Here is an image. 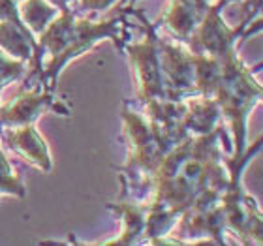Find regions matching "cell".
Masks as SVG:
<instances>
[{"label": "cell", "instance_id": "6da1fadb", "mask_svg": "<svg viewBox=\"0 0 263 246\" xmlns=\"http://www.w3.org/2000/svg\"><path fill=\"white\" fill-rule=\"evenodd\" d=\"M128 23L124 15H117L107 21H90L77 19V13L71 8L59 11V15L49 23V27L40 34L38 49L32 55V71L25 81L28 88L36 79V87H42L47 92H55L57 79L62 68L79 55L87 53L98 44L100 40L111 38L122 49Z\"/></svg>", "mask_w": 263, "mask_h": 246}, {"label": "cell", "instance_id": "7a4b0ae2", "mask_svg": "<svg viewBox=\"0 0 263 246\" xmlns=\"http://www.w3.org/2000/svg\"><path fill=\"white\" fill-rule=\"evenodd\" d=\"M192 56L196 92L211 96L218 104L220 113L228 119L235 136V153L231 158H239L247 148V119L261 100V87L254 81L252 70L237 56V51L224 59L194 53Z\"/></svg>", "mask_w": 263, "mask_h": 246}, {"label": "cell", "instance_id": "3957f363", "mask_svg": "<svg viewBox=\"0 0 263 246\" xmlns=\"http://www.w3.org/2000/svg\"><path fill=\"white\" fill-rule=\"evenodd\" d=\"M124 119V134L130 143V154L124 167H121L124 194L130 192L132 196H147V186L154 169L158 167L171 145L164 139L160 130L148 119H143L134 109L122 111Z\"/></svg>", "mask_w": 263, "mask_h": 246}, {"label": "cell", "instance_id": "277c9868", "mask_svg": "<svg viewBox=\"0 0 263 246\" xmlns=\"http://www.w3.org/2000/svg\"><path fill=\"white\" fill-rule=\"evenodd\" d=\"M231 0H216L214 4L209 6L205 15L197 27L192 30L184 42L190 45V53L194 55H205L213 59H224L235 49L237 40H245L247 34L242 36V30L248 25L250 19L241 23L237 28H230L222 19V10L230 4Z\"/></svg>", "mask_w": 263, "mask_h": 246}, {"label": "cell", "instance_id": "5b68a950", "mask_svg": "<svg viewBox=\"0 0 263 246\" xmlns=\"http://www.w3.org/2000/svg\"><path fill=\"white\" fill-rule=\"evenodd\" d=\"M137 17L145 25V38L137 44H124L121 49L130 55V62L137 83V98L141 100L143 104H147L151 100H167L165 98L162 70H160L156 27L151 25L141 13H137Z\"/></svg>", "mask_w": 263, "mask_h": 246}, {"label": "cell", "instance_id": "8992f818", "mask_svg": "<svg viewBox=\"0 0 263 246\" xmlns=\"http://www.w3.org/2000/svg\"><path fill=\"white\" fill-rule=\"evenodd\" d=\"M160 70L164 79L165 98L184 100L196 92L194 85V56L181 47L165 42L158 36Z\"/></svg>", "mask_w": 263, "mask_h": 246}, {"label": "cell", "instance_id": "52a82bcc", "mask_svg": "<svg viewBox=\"0 0 263 246\" xmlns=\"http://www.w3.org/2000/svg\"><path fill=\"white\" fill-rule=\"evenodd\" d=\"M51 107L61 113H68L64 107H59V104H55V92H47L42 87L23 88L15 100L0 107V126L15 128V126L32 124L44 111Z\"/></svg>", "mask_w": 263, "mask_h": 246}, {"label": "cell", "instance_id": "ba28073f", "mask_svg": "<svg viewBox=\"0 0 263 246\" xmlns=\"http://www.w3.org/2000/svg\"><path fill=\"white\" fill-rule=\"evenodd\" d=\"M4 141L8 147L17 153L21 158H25L28 164L36 165L42 171H51L53 160H51L47 143L40 136L32 124L15 126V128H6Z\"/></svg>", "mask_w": 263, "mask_h": 246}, {"label": "cell", "instance_id": "9c48e42d", "mask_svg": "<svg viewBox=\"0 0 263 246\" xmlns=\"http://www.w3.org/2000/svg\"><path fill=\"white\" fill-rule=\"evenodd\" d=\"M130 2L134 4L136 0H121V6L130 4ZM211 2L213 0H173L171 8L165 11V15L162 19H164L165 27L175 36L186 40L194 28L197 27V23L203 19ZM231 2H235V0H231Z\"/></svg>", "mask_w": 263, "mask_h": 246}, {"label": "cell", "instance_id": "30bf717a", "mask_svg": "<svg viewBox=\"0 0 263 246\" xmlns=\"http://www.w3.org/2000/svg\"><path fill=\"white\" fill-rule=\"evenodd\" d=\"M186 100V113L182 126L188 136H205L213 131L220 122V107L211 96L203 94H192Z\"/></svg>", "mask_w": 263, "mask_h": 246}, {"label": "cell", "instance_id": "8fae6325", "mask_svg": "<svg viewBox=\"0 0 263 246\" xmlns=\"http://www.w3.org/2000/svg\"><path fill=\"white\" fill-rule=\"evenodd\" d=\"M0 49L17 61H30L38 49V40L25 23L0 21Z\"/></svg>", "mask_w": 263, "mask_h": 246}, {"label": "cell", "instance_id": "7c38bea8", "mask_svg": "<svg viewBox=\"0 0 263 246\" xmlns=\"http://www.w3.org/2000/svg\"><path fill=\"white\" fill-rule=\"evenodd\" d=\"M17 10H19L21 21L27 25V28L34 36H40L44 32L61 11L59 8L49 4L47 0H21Z\"/></svg>", "mask_w": 263, "mask_h": 246}, {"label": "cell", "instance_id": "4fadbf2b", "mask_svg": "<svg viewBox=\"0 0 263 246\" xmlns=\"http://www.w3.org/2000/svg\"><path fill=\"white\" fill-rule=\"evenodd\" d=\"M109 209L124 218L121 237L111 241L109 244H134L139 241V237L145 231V209L136 203H119V205H109Z\"/></svg>", "mask_w": 263, "mask_h": 246}, {"label": "cell", "instance_id": "5bb4252c", "mask_svg": "<svg viewBox=\"0 0 263 246\" xmlns=\"http://www.w3.org/2000/svg\"><path fill=\"white\" fill-rule=\"evenodd\" d=\"M25 70H27V62L6 56L4 51L0 49V92L8 83L19 79L25 73Z\"/></svg>", "mask_w": 263, "mask_h": 246}, {"label": "cell", "instance_id": "9a60e30c", "mask_svg": "<svg viewBox=\"0 0 263 246\" xmlns=\"http://www.w3.org/2000/svg\"><path fill=\"white\" fill-rule=\"evenodd\" d=\"M117 0H79V8L83 11H104L115 4Z\"/></svg>", "mask_w": 263, "mask_h": 246}, {"label": "cell", "instance_id": "2e32d148", "mask_svg": "<svg viewBox=\"0 0 263 246\" xmlns=\"http://www.w3.org/2000/svg\"><path fill=\"white\" fill-rule=\"evenodd\" d=\"M47 2L59 8V10H66V8H70V2H73V0H47Z\"/></svg>", "mask_w": 263, "mask_h": 246}, {"label": "cell", "instance_id": "e0dca14e", "mask_svg": "<svg viewBox=\"0 0 263 246\" xmlns=\"http://www.w3.org/2000/svg\"><path fill=\"white\" fill-rule=\"evenodd\" d=\"M248 4H256V2H259V0H247Z\"/></svg>", "mask_w": 263, "mask_h": 246}, {"label": "cell", "instance_id": "ac0fdd59", "mask_svg": "<svg viewBox=\"0 0 263 246\" xmlns=\"http://www.w3.org/2000/svg\"><path fill=\"white\" fill-rule=\"evenodd\" d=\"M15 2H21V0H15Z\"/></svg>", "mask_w": 263, "mask_h": 246}]
</instances>
